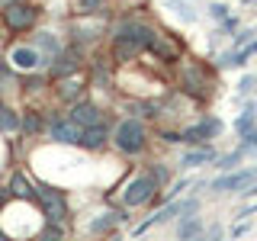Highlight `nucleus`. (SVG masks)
Here are the masks:
<instances>
[{
    "mask_svg": "<svg viewBox=\"0 0 257 241\" xmlns=\"http://www.w3.org/2000/svg\"><path fill=\"white\" fill-rule=\"evenodd\" d=\"M151 36H155V29L139 20L119 23L116 32H112V55H116V61H135L142 52H148Z\"/></svg>",
    "mask_w": 257,
    "mask_h": 241,
    "instance_id": "obj_1",
    "label": "nucleus"
},
{
    "mask_svg": "<svg viewBox=\"0 0 257 241\" xmlns=\"http://www.w3.org/2000/svg\"><path fill=\"white\" fill-rule=\"evenodd\" d=\"M112 142H116V148L122 155H142L145 145H148V132H145L139 119H122L116 126V132H112Z\"/></svg>",
    "mask_w": 257,
    "mask_h": 241,
    "instance_id": "obj_2",
    "label": "nucleus"
},
{
    "mask_svg": "<svg viewBox=\"0 0 257 241\" xmlns=\"http://www.w3.org/2000/svg\"><path fill=\"white\" fill-rule=\"evenodd\" d=\"M180 90L193 96V100H206L209 93H212V80H209V71L206 64L199 61H187L180 68Z\"/></svg>",
    "mask_w": 257,
    "mask_h": 241,
    "instance_id": "obj_3",
    "label": "nucleus"
},
{
    "mask_svg": "<svg viewBox=\"0 0 257 241\" xmlns=\"http://www.w3.org/2000/svg\"><path fill=\"white\" fill-rule=\"evenodd\" d=\"M254 183H257V164L244 167V171H228V174L215 177L209 183V190L212 193H247Z\"/></svg>",
    "mask_w": 257,
    "mask_h": 241,
    "instance_id": "obj_4",
    "label": "nucleus"
},
{
    "mask_svg": "<svg viewBox=\"0 0 257 241\" xmlns=\"http://www.w3.org/2000/svg\"><path fill=\"white\" fill-rule=\"evenodd\" d=\"M158 180L151 174H142V177H135V180H128V187H125V193H122V203L128 206V209H135V206H148L151 199L158 196Z\"/></svg>",
    "mask_w": 257,
    "mask_h": 241,
    "instance_id": "obj_5",
    "label": "nucleus"
},
{
    "mask_svg": "<svg viewBox=\"0 0 257 241\" xmlns=\"http://www.w3.org/2000/svg\"><path fill=\"white\" fill-rule=\"evenodd\" d=\"M48 135L61 145H80L84 142V129H80L68 112H58V116L48 119Z\"/></svg>",
    "mask_w": 257,
    "mask_h": 241,
    "instance_id": "obj_6",
    "label": "nucleus"
},
{
    "mask_svg": "<svg viewBox=\"0 0 257 241\" xmlns=\"http://www.w3.org/2000/svg\"><path fill=\"white\" fill-rule=\"evenodd\" d=\"M0 16H4V26L10 32H26L29 26H36L39 10L32 4H10V7H4Z\"/></svg>",
    "mask_w": 257,
    "mask_h": 241,
    "instance_id": "obj_7",
    "label": "nucleus"
},
{
    "mask_svg": "<svg viewBox=\"0 0 257 241\" xmlns=\"http://www.w3.org/2000/svg\"><path fill=\"white\" fill-rule=\"evenodd\" d=\"M148 52L155 55L158 61H164V64H177L180 55H183V45L177 42L174 36H164V32L155 29V36H151V42H148Z\"/></svg>",
    "mask_w": 257,
    "mask_h": 241,
    "instance_id": "obj_8",
    "label": "nucleus"
},
{
    "mask_svg": "<svg viewBox=\"0 0 257 241\" xmlns=\"http://www.w3.org/2000/svg\"><path fill=\"white\" fill-rule=\"evenodd\" d=\"M39 203H42L45 209V215H48V222H64V215H68V203H64V196L58 190H52V187H39Z\"/></svg>",
    "mask_w": 257,
    "mask_h": 241,
    "instance_id": "obj_9",
    "label": "nucleus"
},
{
    "mask_svg": "<svg viewBox=\"0 0 257 241\" xmlns=\"http://www.w3.org/2000/svg\"><path fill=\"white\" fill-rule=\"evenodd\" d=\"M68 116L74 119V123H77L80 129L106 126V116H103V109H100V106H93V103H87V100H80V103H74V106L68 109Z\"/></svg>",
    "mask_w": 257,
    "mask_h": 241,
    "instance_id": "obj_10",
    "label": "nucleus"
},
{
    "mask_svg": "<svg viewBox=\"0 0 257 241\" xmlns=\"http://www.w3.org/2000/svg\"><path fill=\"white\" fill-rule=\"evenodd\" d=\"M222 132V123L215 116H206V119H199L196 126H190V129H183L180 132V142H190V145H196V142H206V139H215V135Z\"/></svg>",
    "mask_w": 257,
    "mask_h": 241,
    "instance_id": "obj_11",
    "label": "nucleus"
},
{
    "mask_svg": "<svg viewBox=\"0 0 257 241\" xmlns=\"http://www.w3.org/2000/svg\"><path fill=\"white\" fill-rule=\"evenodd\" d=\"M77 68H80V48H61L58 52V58L52 61V77L55 80H64V77H71V74H77Z\"/></svg>",
    "mask_w": 257,
    "mask_h": 241,
    "instance_id": "obj_12",
    "label": "nucleus"
},
{
    "mask_svg": "<svg viewBox=\"0 0 257 241\" xmlns=\"http://www.w3.org/2000/svg\"><path fill=\"white\" fill-rule=\"evenodd\" d=\"M10 61H13L20 71H36L39 64L45 61V55H39L36 45H16L13 52H10Z\"/></svg>",
    "mask_w": 257,
    "mask_h": 241,
    "instance_id": "obj_13",
    "label": "nucleus"
},
{
    "mask_svg": "<svg viewBox=\"0 0 257 241\" xmlns=\"http://www.w3.org/2000/svg\"><path fill=\"white\" fill-rule=\"evenodd\" d=\"M10 196H16V199H39V187L26 177V171H16L10 177Z\"/></svg>",
    "mask_w": 257,
    "mask_h": 241,
    "instance_id": "obj_14",
    "label": "nucleus"
},
{
    "mask_svg": "<svg viewBox=\"0 0 257 241\" xmlns=\"http://www.w3.org/2000/svg\"><path fill=\"white\" fill-rule=\"evenodd\" d=\"M109 142V129L106 126H93V129H84V148H90V151H100L103 145Z\"/></svg>",
    "mask_w": 257,
    "mask_h": 241,
    "instance_id": "obj_15",
    "label": "nucleus"
},
{
    "mask_svg": "<svg viewBox=\"0 0 257 241\" xmlns=\"http://www.w3.org/2000/svg\"><path fill=\"white\" fill-rule=\"evenodd\" d=\"M80 93H84V80H74V74L61 80V87H58V96H61V100H68L71 106H74V103H80Z\"/></svg>",
    "mask_w": 257,
    "mask_h": 241,
    "instance_id": "obj_16",
    "label": "nucleus"
},
{
    "mask_svg": "<svg viewBox=\"0 0 257 241\" xmlns=\"http://www.w3.org/2000/svg\"><path fill=\"white\" fill-rule=\"evenodd\" d=\"M199 231H203V222H199V215H187L180 225V241H199Z\"/></svg>",
    "mask_w": 257,
    "mask_h": 241,
    "instance_id": "obj_17",
    "label": "nucleus"
},
{
    "mask_svg": "<svg viewBox=\"0 0 257 241\" xmlns=\"http://www.w3.org/2000/svg\"><path fill=\"white\" fill-rule=\"evenodd\" d=\"M209 161H215V151L212 148H196V151H190V155H183L180 164L183 167H199V164H209Z\"/></svg>",
    "mask_w": 257,
    "mask_h": 241,
    "instance_id": "obj_18",
    "label": "nucleus"
},
{
    "mask_svg": "<svg viewBox=\"0 0 257 241\" xmlns=\"http://www.w3.org/2000/svg\"><path fill=\"white\" fill-rule=\"evenodd\" d=\"M36 48H42V52H45V61H55V58H58V52H61L52 32H42V36H36Z\"/></svg>",
    "mask_w": 257,
    "mask_h": 241,
    "instance_id": "obj_19",
    "label": "nucleus"
},
{
    "mask_svg": "<svg viewBox=\"0 0 257 241\" xmlns=\"http://www.w3.org/2000/svg\"><path fill=\"white\" fill-rule=\"evenodd\" d=\"M23 129H26V135H39L42 132V116H39L36 109H29L26 119H23Z\"/></svg>",
    "mask_w": 257,
    "mask_h": 241,
    "instance_id": "obj_20",
    "label": "nucleus"
},
{
    "mask_svg": "<svg viewBox=\"0 0 257 241\" xmlns=\"http://www.w3.org/2000/svg\"><path fill=\"white\" fill-rule=\"evenodd\" d=\"M0 129H4V132H13V129H20V116H16L13 109H0Z\"/></svg>",
    "mask_w": 257,
    "mask_h": 241,
    "instance_id": "obj_21",
    "label": "nucleus"
},
{
    "mask_svg": "<svg viewBox=\"0 0 257 241\" xmlns=\"http://www.w3.org/2000/svg\"><path fill=\"white\" fill-rule=\"evenodd\" d=\"M167 7H171L174 13H180L183 20H196V13H193V7L187 4V0H167Z\"/></svg>",
    "mask_w": 257,
    "mask_h": 241,
    "instance_id": "obj_22",
    "label": "nucleus"
},
{
    "mask_svg": "<svg viewBox=\"0 0 257 241\" xmlns=\"http://www.w3.org/2000/svg\"><path fill=\"white\" fill-rule=\"evenodd\" d=\"M244 155H247V151H244V148H238V151H231V155H225V158H222V164H219V167H222V171H235V167L241 164V158H244Z\"/></svg>",
    "mask_w": 257,
    "mask_h": 241,
    "instance_id": "obj_23",
    "label": "nucleus"
},
{
    "mask_svg": "<svg viewBox=\"0 0 257 241\" xmlns=\"http://www.w3.org/2000/svg\"><path fill=\"white\" fill-rule=\"evenodd\" d=\"M251 126H254V109L247 106V109H244V116L238 119V126H235V129H238L241 135H247V132H251Z\"/></svg>",
    "mask_w": 257,
    "mask_h": 241,
    "instance_id": "obj_24",
    "label": "nucleus"
},
{
    "mask_svg": "<svg viewBox=\"0 0 257 241\" xmlns=\"http://www.w3.org/2000/svg\"><path fill=\"white\" fill-rule=\"evenodd\" d=\"M209 13H212L215 16V20H231V16H228V7H225V4H212V7H209Z\"/></svg>",
    "mask_w": 257,
    "mask_h": 241,
    "instance_id": "obj_25",
    "label": "nucleus"
},
{
    "mask_svg": "<svg viewBox=\"0 0 257 241\" xmlns=\"http://www.w3.org/2000/svg\"><path fill=\"white\" fill-rule=\"evenodd\" d=\"M244 151H257V129H251V132L244 135V145H241Z\"/></svg>",
    "mask_w": 257,
    "mask_h": 241,
    "instance_id": "obj_26",
    "label": "nucleus"
},
{
    "mask_svg": "<svg viewBox=\"0 0 257 241\" xmlns=\"http://www.w3.org/2000/svg\"><path fill=\"white\" fill-rule=\"evenodd\" d=\"M39 241H61V231H58V225H52V228H48L45 235H39Z\"/></svg>",
    "mask_w": 257,
    "mask_h": 241,
    "instance_id": "obj_27",
    "label": "nucleus"
},
{
    "mask_svg": "<svg viewBox=\"0 0 257 241\" xmlns=\"http://www.w3.org/2000/svg\"><path fill=\"white\" fill-rule=\"evenodd\" d=\"M254 84H257V77H254V74H247V77H244V80L238 84V90H241V93H247V90H251Z\"/></svg>",
    "mask_w": 257,
    "mask_h": 241,
    "instance_id": "obj_28",
    "label": "nucleus"
},
{
    "mask_svg": "<svg viewBox=\"0 0 257 241\" xmlns=\"http://www.w3.org/2000/svg\"><path fill=\"white\" fill-rule=\"evenodd\" d=\"M251 36H254V32H251V29H244V32H238V36H235V48H238V45H244V42H251Z\"/></svg>",
    "mask_w": 257,
    "mask_h": 241,
    "instance_id": "obj_29",
    "label": "nucleus"
},
{
    "mask_svg": "<svg viewBox=\"0 0 257 241\" xmlns=\"http://www.w3.org/2000/svg\"><path fill=\"white\" fill-rule=\"evenodd\" d=\"M100 4H103V0H80V10H100Z\"/></svg>",
    "mask_w": 257,
    "mask_h": 241,
    "instance_id": "obj_30",
    "label": "nucleus"
},
{
    "mask_svg": "<svg viewBox=\"0 0 257 241\" xmlns=\"http://www.w3.org/2000/svg\"><path fill=\"white\" fill-rule=\"evenodd\" d=\"M151 177H155V180H158V187H161V183L167 180V171H164V167H155V171H151Z\"/></svg>",
    "mask_w": 257,
    "mask_h": 241,
    "instance_id": "obj_31",
    "label": "nucleus"
},
{
    "mask_svg": "<svg viewBox=\"0 0 257 241\" xmlns=\"http://www.w3.org/2000/svg\"><path fill=\"white\" fill-rule=\"evenodd\" d=\"M0 241H10V235H7V231H4V228H0Z\"/></svg>",
    "mask_w": 257,
    "mask_h": 241,
    "instance_id": "obj_32",
    "label": "nucleus"
},
{
    "mask_svg": "<svg viewBox=\"0 0 257 241\" xmlns=\"http://www.w3.org/2000/svg\"><path fill=\"white\" fill-rule=\"evenodd\" d=\"M0 4H4V7H10V4H16V0H0Z\"/></svg>",
    "mask_w": 257,
    "mask_h": 241,
    "instance_id": "obj_33",
    "label": "nucleus"
},
{
    "mask_svg": "<svg viewBox=\"0 0 257 241\" xmlns=\"http://www.w3.org/2000/svg\"><path fill=\"white\" fill-rule=\"evenodd\" d=\"M251 48H254V52H257V39H254V42H251Z\"/></svg>",
    "mask_w": 257,
    "mask_h": 241,
    "instance_id": "obj_34",
    "label": "nucleus"
},
{
    "mask_svg": "<svg viewBox=\"0 0 257 241\" xmlns=\"http://www.w3.org/2000/svg\"><path fill=\"white\" fill-rule=\"evenodd\" d=\"M244 4H251V0H244Z\"/></svg>",
    "mask_w": 257,
    "mask_h": 241,
    "instance_id": "obj_35",
    "label": "nucleus"
},
{
    "mask_svg": "<svg viewBox=\"0 0 257 241\" xmlns=\"http://www.w3.org/2000/svg\"><path fill=\"white\" fill-rule=\"evenodd\" d=\"M0 109H4V103H0Z\"/></svg>",
    "mask_w": 257,
    "mask_h": 241,
    "instance_id": "obj_36",
    "label": "nucleus"
}]
</instances>
